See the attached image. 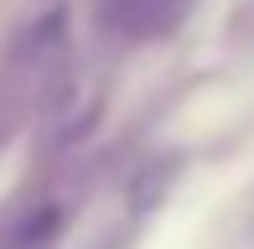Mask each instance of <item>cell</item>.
Returning <instances> with one entry per match:
<instances>
[{
  "label": "cell",
  "mask_w": 254,
  "mask_h": 249,
  "mask_svg": "<svg viewBox=\"0 0 254 249\" xmlns=\"http://www.w3.org/2000/svg\"><path fill=\"white\" fill-rule=\"evenodd\" d=\"M63 47H67V5L63 0H47V5L16 31V42H10V67L42 73V67H52L63 58Z\"/></svg>",
  "instance_id": "obj_1"
},
{
  "label": "cell",
  "mask_w": 254,
  "mask_h": 249,
  "mask_svg": "<svg viewBox=\"0 0 254 249\" xmlns=\"http://www.w3.org/2000/svg\"><path fill=\"white\" fill-rule=\"evenodd\" d=\"M187 5L192 0H109L104 16H109L120 31H130V37H156V31L177 26Z\"/></svg>",
  "instance_id": "obj_2"
},
{
  "label": "cell",
  "mask_w": 254,
  "mask_h": 249,
  "mask_svg": "<svg viewBox=\"0 0 254 249\" xmlns=\"http://www.w3.org/2000/svg\"><path fill=\"white\" fill-rule=\"evenodd\" d=\"M10 130H16V99L0 94V145L10 140Z\"/></svg>",
  "instance_id": "obj_3"
}]
</instances>
